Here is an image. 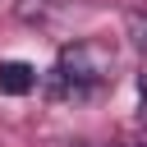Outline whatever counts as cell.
<instances>
[{"mask_svg":"<svg viewBox=\"0 0 147 147\" xmlns=\"http://www.w3.org/2000/svg\"><path fill=\"white\" fill-rule=\"evenodd\" d=\"M115 83V51L110 41L101 37H78V41H64L55 51V64H51V92L55 96H96L101 87Z\"/></svg>","mask_w":147,"mask_h":147,"instance_id":"1","label":"cell"},{"mask_svg":"<svg viewBox=\"0 0 147 147\" xmlns=\"http://www.w3.org/2000/svg\"><path fill=\"white\" fill-rule=\"evenodd\" d=\"M37 87V69L28 60H0V92L5 96H28Z\"/></svg>","mask_w":147,"mask_h":147,"instance_id":"2","label":"cell"},{"mask_svg":"<svg viewBox=\"0 0 147 147\" xmlns=\"http://www.w3.org/2000/svg\"><path fill=\"white\" fill-rule=\"evenodd\" d=\"M60 9V0H14V18L28 23V28H41L51 23V14Z\"/></svg>","mask_w":147,"mask_h":147,"instance_id":"3","label":"cell"},{"mask_svg":"<svg viewBox=\"0 0 147 147\" xmlns=\"http://www.w3.org/2000/svg\"><path fill=\"white\" fill-rule=\"evenodd\" d=\"M124 32H129V41L147 55V9H133V14L124 18Z\"/></svg>","mask_w":147,"mask_h":147,"instance_id":"4","label":"cell"},{"mask_svg":"<svg viewBox=\"0 0 147 147\" xmlns=\"http://www.w3.org/2000/svg\"><path fill=\"white\" fill-rule=\"evenodd\" d=\"M55 147H92V142H83V138H60Z\"/></svg>","mask_w":147,"mask_h":147,"instance_id":"5","label":"cell"},{"mask_svg":"<svg viewBox=\"0 0 147 147\" xmlns=\"http://www.w3.org/2000/svg\"><path fill=\"white\" fill-rule=\"evenodd\" d=\"M115 147H147V142H115Z\"/></svg>","mask_w":147,"mask_h":147,"instance_id":"6","label":"cell"}]
</instances>
